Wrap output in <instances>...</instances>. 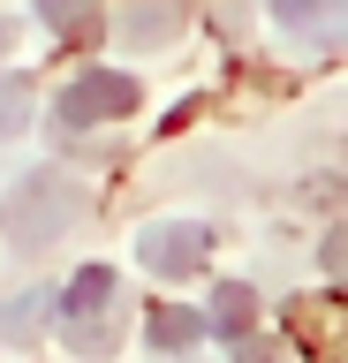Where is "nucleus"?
<instances>
[{
	"label": "nucleus",
	"mask_w": 348,
	"mask_h": 363,
	"mask_svg": "<svg viewBox=\"0 0 348 363\" xmlns=\"http://www.w3.org/2000/svg\"><path fill=\"white\" fill-rule=\"evenodd\" d=\"M0 45H8V23H0Z\"/></svg>",
	"instance_id": "obj_11"
},
{
	"label": "nucleus",
	"mask_w": 348,
	"mask_h": 363,
	"mask_svg": "<svg viewBox=\"0 0 348 363\" xmlns=\"http://www.w3.org/2000/svg\"><path fill=\"white\" fill-rule=\"evenodd\" d=\"M106 295H114V272H106V265H84L69 280V303H61V311H69V318H99V311H106Z\"/></svg>",
	"instance_id": "obj_7"
},
{
	"label": "nucleus",
	"mask_w": 348,
	"mask_h": 363,
	"mask_svg": "<svg viewBox=\"0 0 348 363\" xmlns=\"http://www.w3.org/2000/svg\"><path fill=\"white\" fill-rule=\"evenodd\" d=\"M144 333H152V348H167V356H174V348H197V340L212 333V318H205V311H189V303H159Z\"/></svg>",
	"instance_id": "obj_5"
},
{
	"label": "nucleus",
	"mask_w": 348,
	"mask_h": 363,
	"mask_svg": "<svg viewBox=\"0 0 348 363\" xmlns=\"http://www.w3.org/2000/svg\"><path fill=\"white\" fill-rule=\"evenodd\" d=\"M273 16L296 38H341L348 30V0H273Z\"/></svg>",
	"instance_id": "obj_4"
},
{
	"label": "nucleus",
	"mask_w": 348,
	"mask_h": 363,
	"mask_svg": "<svg viewBox=\"0 0 348 363\" xmlns=\"http://www.w3.org/2000/svg\"><path fill=\"white\" fill-rule=\"evenodd\" d=\"M23 121H30V91L16 76H0V136H16Z\"/></svg>",
	"instance_id": "obj_9"
},
{
	"label": "nucleus",
	"mask_w": 348,
	"mask_h": 363,
	"mask_svg": "<svg viewBox=\"0 0 348 363\" xmlns=\"http://www.w3.org/2000/svg\"><path fill=\"white\" fill-rule=\"evenodd\" d=\"M38 16H46L53 30H76V38H91V30H99L91 0H38Z\"/></svg>",
	"instance_id": "obj_8"
},
{
	"label": "nucleus",
	"mask_w": 348,
	"mask_h": 363,
	"mask_svg": "<svg viewBox=\"0 0 348 363\" xmlns=\"http://www.w3.org/2000/svg\"><path fill=\"white\" fill-rule=\"evenodd\" d=\"M325 272H348V227L333 235V242H325Z\"/></svg>",
	"instance_id": "obj_10"
},
{
	"label": "nucleus",
	"mask_w": 348,
	"mask_h": 363,
	"mask_svg": "<svg viewBox=\"0 0 348 363\" xmlns=\"http://www.w3.org/2000/svg\"><path fill=\"white\" fill-rule=\"evenodd\" d=\"M137 106V84L121 68H84L69 91H61V129H91V121H114V113Z\"/></svg>",
	"instance_id": "obj_2"
},
{
	"label": "nucleus",
	"mask_w": 348,
	"mask_h": 363,
	"mask_svg": "<svg viewBox=\"0 0 348 363\" xmlns=\"http://www.w3.org/2000/svg\"><path fill=\"white\" fill-rule=\"evenodd\" d=\"M250 325H257V295H250V288H235V280H228V288L212 295V333L242 340V333H250Z\"/></svg>",
	"instance_id": "obj_6"
},
{
	"label": "nucleus",
	"mask_w": 348,
	"mask_h": 363,
	"mask_svg": "<svg viewBox=\"0 0 348 363\" xmlns=\"http://www.w3.org/2000/svg\"><path fill=\"white\" fill-rule=\"evenodd\" d=\"M76 197H69V182L61 174H30L16 182V197H8V212H0V227H8V242L16 250H46L61 227H69Z\"/></svg>",
	"instance_id": "obj_1"
},
{
	"label": "nucleus",
	"mask_w": 348,
	"mask_h": 363,
	"mask_svg": "<svg viewBox=\"0 0 348 363\" xmlns=\"http://www.w3.org/2000/svg\"><path fill=\"white\" fill-rule=\"evenodd\" d=\"M137 257L159 272V280H182V272L205 265V227H182V220H174V227H144Z\"/></svg>",
	"instance_id": "obj_3"
}]
</instances>
